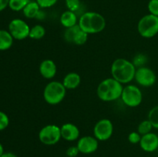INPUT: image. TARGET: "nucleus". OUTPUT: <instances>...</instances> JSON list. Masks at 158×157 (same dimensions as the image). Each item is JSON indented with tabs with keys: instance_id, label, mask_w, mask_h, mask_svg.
I'll list each match as a JSON object with an SVG mask.
<instances>
[{
	"instance_id": "nucleus-13",
	"label": "nucleus",
	"mask_w": 158,
	"mask_h": 157,
	"mask_svg": "<svg viewBox=\"0 0 158 157\" xmlns=\"http://www.w3.org/2000/svg\"><path fill=\"white\" fill-rule=\"evenodd\" d=\"M139 144L144 152H155L158 149V135L152 132L142 135Z\"/></svg>"
},
{
	"instance_id": "nucleus-33",
	"label": "nucleus",
	"mask_w": 158,
	"mask_h": 157,
	"mask_svg": "<svg viewBox=\"0 0 158 157\" xmlns=\"http://www.w3.org/2000/svg\"><path fill=\"white\" fill-rule=\"evenodd\" d=\"M3 153H4V149H3L2 145L0 143V156H1Z\"/></svg>"
},
{
	"instance_id": "nucleus-19",
	"label": "nucleus",
	"mask_w": 158,
	"mask_h": 157,
	"mask_svg": "<svg viewBox=\"0 0 158 157\" xmlns=\"http://www.w3.org/2000/svg\"><path fill=\"white\" fill-rule=\"evenodd\" d=\"M13 37L9 31L0 29V51H6L10 49L13 44Z\"/></svg>"
},
{
	"instance_id": "nucleus-27",
	"label": "nucleus",
	"mask_w": 158,
	"mask_h": 157,
	"mask_svg": "<svg viewBox=\"0 0 158 157\" xmlns=\"http://www.w3.org/2000/svg\"><path fill=\"white\" fill-rule=\"evenodd\" d=\"M9 124V116L2 111H0V131L4 130Z\"/></svg>"
},
{
	"instance_id": "nucleus-5",
	"label": "nucleus",
	"mask_w": 158,
	"mask_h": 157,
	"mask_svg": "<svg viewBox=\"0 0 158 157\" xmlns=\"http://www.w3.org/2000/svg\"><path fill=\"white\" fill-rule=\"evenodd\" d=\"M137 31L141 37L151 38L158 34V16L148 14L139 20Z\"/></svg>"
},
{
	"instance_id": "nucleus-12",
	"label": "nucleus",
	"mask_w": 158,
	"mask_h": 157,
	"mask_svg": "<svg viewBox=\"0 0 158 157\" xmlns=\"http://www.w3.org/2000/svg\"><path fill=\"white\" fill-rule=\"evenodd\" d=\"M80 152L83 154H91L98 149L99 140L95 136L85 135L80 137L77 144Z\"/></svg>"
},
{
	"instance_id": "nucleus-6",
	"label": "nucleus",
	"mask_w": 158,
	"mask_h": 157,
	"mask_svg": "<svg viewBox=\"0 0 158 157\" xmlns=\"http://www.w3.org/2000/svg\"><path fill=\"white\" fill-rule=\"evenodd\" d=\"M120 99L125 106L131 108H135L142 103L143 93L137 86L127 85L126 86H123Z\"/></svg>"
},
{
	"instance_id": "nucleus-30",
	"label": "nucleus",
	"mask_w": 158,
	"mask_h": 157,
	"mask_svg": "<svg viewBox=\"0 0 158 157\" xmlns=\"http://www.w3.org/2000/svg\"><path fill=\"white\" fill-rule=\"evenodd\" d=\"M79 153H80V151L77 146H71V147L68 148L66 150V155L69 157H76Z\"/></svg>"
},
{
	"instance_id": "nucleus-10",
	"label": "nucleus",
	"mask_w": 158,
	"mask_h": 157,
	"mask_svg": "<svg viewBox=\"0 0 158 157\" xmlns=\"http://www.w3.org/2000/svg\"><path fill=\"white\" fill-rule=\"evenodd\" d=\"M29 25L21 18L12 19L9 24V32L14 39L23 40L28 38L30 32Z\"/></svg>"
},
{
	"instance_id": "nucleus-32",
	"label": "nucleus",
	"mask_w": 158,
	"mask_h": 157,
	"mask_svg": "<svg viewBox=\"0 0 158 157\" xmlns=\"http://www.w3.org/2000/svg\"><path fill=\"white\" fill-rule=\"evenodd\" d=\"M0 157H17V155L12 152H4Z\"/></svg>"
},
{
	"instance_id": "nucleus-18",
	"label": "nucleus",
	"mask_w": 158,
	"mask_h": 157,
	"mask_svg": "<svg viewBox=\"0 0 158 157\" xmlns=\"http://www.w3.org/2000/svg\"><path fill=\"white\" fill-rule=\"evenodd\" d=\"M41 8L36 1H30L23 9V13L27 18H36Z\"/></svg>"
},
{
	"instance_id": "nucleus-31",
	"label": "nucleus",
	"mask_w": 158,
	"mask_h": 157,
	"mask_svg": "<svg viewBox=\"0 0 158 157\" xmlns=\"http://www.w3.org/2000/svg\"><path fill=\"white\" fill-rule=\"evenodd\" d=\"M9 0H0V12L6 9L9 6Z\"/></svg>"
},
{
	"instance_id": "nucleus-17",
	"label": "nucleus",
	"mask_w": 158,
	"mask_h": 157,
	"mask_svg": "<svg viewBox=\"0 0 158 157\" xmlns=\"http://www.w3.org/2000/svg\"><path fill=\"white\" fill-rule=\"evenodd\" d=\"M60 21L62 26L67 29V28L73 27V26L78 24L79 19L76 12L67 9L61 14Z\"/></svg>"
},
{
	"instance_id": "nucleus-8",
	"label": "nucleus",
	"mask_w": 158,
	"mask_h": 157,
	"mask_svg": "<svg viewBox=\"0 0 158 157\" xmlns=\"http://www.w3.org/2000/svg\"><path fill=\"white\" fill-rule=\"evenodd\" d=\"M63 38L68 43L82 46L87 42L88 34L82 30L77 24L73 27L66 29L63 33Z\"/></svg>"
},
{
	"instance_id": "nucleus-14",
	"label": "nucleus",
	"mask_w": 158,
	"mask_h": 157,
	"mask_svg": "<svg viewBox=\"0 0 158 157\" xmlns=\"http://www.w3.org/2000/svg\"><path fill=\"white\" fill-rule=\"evenodd\" d=\"M62 139L68 142H73L80 139V131L75 124L66 123L60 127Z\"/></svg>"
},
{
	"instance_id": "nucleus-4",
	"label": "nucleus",
	"mask_w": 158,
	"mask_h": 157,
	"mask_svg": "<svg viewBox=\"0 0 158 157\" xmlns=\"http://www.w3.org/2000/svg\"><path fill=\"white\" fill-rule=\"evenodd\" d=\"M67 89L63 83L59 81H51L48 83L43 89V99L49 105L56 106L63 102L66 95Z\"/></svg>"
},
{
	"instance_id": "nucleus-15",
	"label": "nucleus",
	"mask_w": 158,
	"mask_h": 157,
	"mask_svg": "<svg viewBox=\"0 0 158 157\" xmlns=\"http://www.w3.org/2000/svg\"><path fill=\"white\" fill-rule=\"evenodd\" d=\"M39 71L42 76L46 79H52L56 76L57 72V66L55 62L52 59H44L40 62Z\"/></svg>"
},
{
	"instance_id": "nucleus-11",
	"label": "nucleus",
	"mask_w": 158,
	"mask_h": 157,
	"mask_svg": "<svg viewBox=\"0 0 158 157\" xmlns=\"http://www.w3.org/2000/svg\"><path fill=\"white\" fill-rule=\"evenodd\" d=\"M114 133V125L109 119H102L97 122L94 127V135L99 141L110 139Z\"/></svg>"
},
{
	"instance_id": "nucleus-21",
	"label": "nucleus",
	"mask_w": 158,
	"mask_h": 157,
	"mask_svg": "<svg viewBox=\"0 0 158 157\" xmlns=\"http://www.w3.org/2000/svg\"><path fill=\"white\" fill-rule=\"evenodd\" d=\"M30 0H9V7L15 12L23 11Z\"/></svg>"
},
{
	"instance_id": "nucleus-7",
	"label": "nucleus",
	"mask_w": 158,
	"mask_h": 157,
	"mask_svg": "<svg viewBox=\"0 0 158 157\" xmlns=\"http://www.w3.org/2000/svg\"><path fill=\"white\" fill-rule=\"evenodd\" d=\"M62 139L60 126L49 124L43 126L39 132V139L46 146H53L58 143Z\"/></svg>"
},
{
	"instance_id": "nucleus-29",
	"label": "nucleus",
	"mask_w": 158,
	"mask_h": 157,
	"mask_svg": "<svg viewBox=\"0 0 158 157\" xmlns=\"http://www.w3.org/2000/svg\"><path fill=\"white\" fill-rule=\"evenodd\" d=\"M142 135L138 132H131L128 135V141L132 144L140 143Z\"/></svg>"
},
{
	"instance_id": "nucleus-2",
	"label": "nucleus",
	"mask_w": 158,
	"mask_h": 157,
	"mask_svg": "<svg viewBox=\"0 0 158 157\" xmlns=\"http://www.w3.org/2000/svg\"><path fill=\"white\" fill-rule=\"evenodd\" d=\"M78 25L82 30L89 34H97L103 32L106 28V19L97 12H86L80 15Z\"/></svg>"
},
{
	"instance_id": "nucleus-26",
	"label": "nucleus",
	"mask_w": 158,
	"mask_h": 157,
	"mask_svg": "<svg viewBox=\"0 0 158 157\" xmlns=\"http://www.w3.org/2000/svg\"><path fill=\"white\" fill-rule=\"evenodd\" d=\"M150 14L158 16V0H150L148 4Z\"/></svg>"
},
{
	"instance_id": "nucleus-25",
	"label": "nucleus",
	"mask_w": 158,
	"mask_h": 157,
	"mask_svg": "<svg viewBox=\"0 0 158 157\" xmlns=\"http://www.w3.org/2000/svg\"><path fill=\"white\" fill-rule=\"evenodd\" d=\"M66 6L68 10L76 12L81 6L80 0H65Z\"/></svg>"
},
{
	"instance_id": "nucleus-24",
	"label": "nucleus",
	"mask_w": 158,
	"mask_h": 157,
	"mask_svg": "<svg viewBox=\"0 0 158 157\" xmlns=\"http://www.w3.org/2000/svg\"><path fill=\"white\" fill-rule=\"evenodd\" d=\"M147 62H148V58H147L146 55L142 53H139L134 56L132 62L134 63L136 68H139L141 67V66H144Z\"/></svg>"
},
{
	"instance_id": "nucleus-22",
	"label": "nucleus",
	"mask_w": 158,
	"mask_h": 157,
	"mask_svg": "<svg viewBox=\"0 0 158 157\" xmlns=\"http://www.w3.org/2000/svg\"><path fill=\"white\" fill-rule=\"evenodd\" d=\"M153 126L151 124V122L149 119H145L143 120L140 124L138 125L137 127V132L140 134L141 135H146V134L151 132V130L153 129Z\"/></svg>"
},
{
	"instance_id": "nucleus-3",
	"label": "nucleus",
	"mask_w": 158,
	"mask_h": 157,
	"mask_svg": "<svg viewBox=\"0 0 158 157\" xmlns=\"http://www.w3.org/2000/svg\"><path fill=\"white\" fill-rule=\"evenodd\" d=\"M123 86L113 77L103 79L97 89L98 98L103 102H113L121 97Z\"/></svg>"
},
{
	"instance_id": "nucleus-16",
	"label": "nucleus",
	"mask_w": 158,
	"mask_h": 157,
	"mask_svg": "<svg viewBox=\"0 0 158 157\" xmlns=\"http://www.w3.org/2000/svg\"><path fill=\"white\" fill-rule=\"evenodd\" d=\"M62 83L66 89H75L80 86L81 77L77 72H70L65 75Z\"/></svg>"
},
{
	"instance_id": "nucleus-1",
	"label": "nucleus",
	"mask_w": 158,
	"mask_h": 157,
	"mask_svg": "<svg viewBox=\"0 0 158 157\" xmlns=\"http://www.w3.org/2000/svg\"><path fill=\"white\" fill-rule=\"evenodd\" d=\"M137 68L127 58H118L113 62L110 67L111 75L121 84H128L134 79Z\"/></svg>"
},
{
	"instance_id": "nucleus-23",
	"label": "nucleus",
	"mask_w": 158,
	"mask_h": 157,
	"mask_svg": "<svg viewBox=\"0 0 158 157\" xmlns=\"http://www.w3.org/2000/svg\"><path fill=\"white\" fill-rule=\"evenodd\" d=\"M148 119H149L154 129H158V106H154L149 111Z\"/></svg>"
},
{
	"instance_id": "nucleus-20",
	"label": "nucleus",
	"mask_w": 158,
	"mask_h": 157,
	"mask_svg": "<svg viewBox=\"0 0 158 157\" xmlns=\"http://www.w3.org/2000/svg\"><path fill=\"white\" fill-rule=\"evenodd\" d=\"M46 35V29L42 25H35L30 29L29 37L32 39L39 40L43 38Z\"/></svg>"
},
{
	"instance_id": "nucleus-9",
	"label": "nucleus",
	"mask_w": 158,
	"mask_h": 157,
	"mask_svg": "<svg viewBox=\"0 0 158 157\" xmlns=\"http://www.w3.org/2000/svg\"><path fill=\"white\" fill-rule=\"evenodd\" d=\"M134 79L136 83L142 87H151L155 84L157 75L154 70L144 66L137 68Z\"/></svg>"
},
{
	"instance_id": "nucleus-28",
	"label": "nucleus",
	"mask_w": 158,
	"mask_h": 157,
	"mask_svg": "<svg viewBox=\"0 0 158 157\" xmlns=\"http://www.w3.org/2000/svg\"><path fill=\"white\" fill-rule=\"evenodd\" d=\"M35 1L41 9H47L55 6L58 0H35Z\"/></svg>"
}]
</instances>
